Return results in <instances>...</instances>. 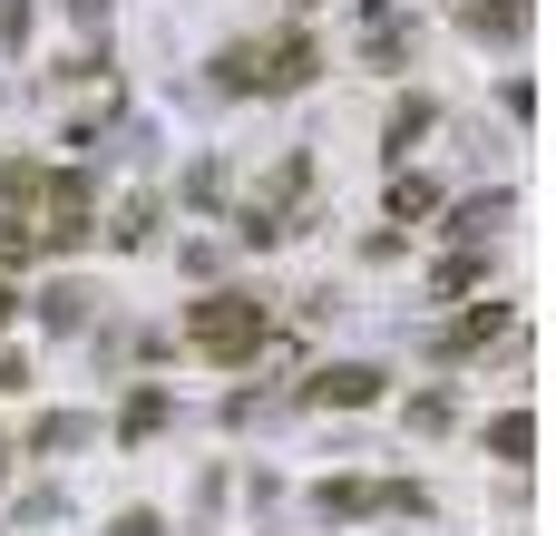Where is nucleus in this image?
Returning <instances> with one entry per match:
<instances>
[{"instance_id": "0eeeda50", "label": "nucleus", "mask_w": 556, "mask_h": 536, "mask_svg": "<svg viewBox=\"0 0 556 536\" xmlns=\"http://www.w3.org/2000/svg\"><path fill=\"white\" fill-rule=\"evenodd\" d=\"M147 430H166V391H137L127 400V439H147Z\"/></svg>"}, {"instance_id": "f03ea898", "label": "nucleus", "mask_w": 556, "mask_h": 536, "mask_svg": "<svg viewBox=\"0 0 556 536\" xmlns=\"http://www.w3.org/2000/svg\"><path fill=\"white\" fill-rule=\"evenodd\" d=\"M215 78H225V88H264V98H283V88L313 78V39H303V29H283V39H264V49L235 39V49L215 59Z\"/></svg>"}, {"instance_id": "f257e3e1", "label": "nucleus", "mask_w": 556, "mask_h": 536, "mask_svg": "<svg viewBox=\"0 0 556 536\" xmlns=\"http://www.w3.org/2000/svg\"><path fill=\"white\" fill-rule=\"evenodd\" d=\"M264 332H274V322H264V303H254V293H205V303L186 312V342H195L205 361H254V352H264Z\"/></svg>"}, {"instance_id": "39448f33", "label": "nucleus", "mask_w": 556, "mask_h": 536, "mask_svg": "<svg viewBox=\"0 0 556 536\" xmlns=\"http://www.w3.org/2000/svg\"><path fill=\"white\" fill-rule=\"evenodd\" d=\"M489 449H498V459H528V449H538V420H528V410L489 420Z\"/></svg>"}, {"instance_id": "ddd939ff", "label": "nucleus", "mask_w": 556, "mask_h": 536, "mask_svg": "<svg viewBox=\"0 0 556 536\" xmlns=\"http://www.w3.org/2000/svg\"><path fill=\"white\" fill-rule=\"evenodd\" d=\"M0 322H10V283H0Z\"/></svg>"}, {"instance_id": "6e6552de", "label": "nucleus", "mask_w": 556, "mask_h": 536, "mask_svg": "<svg viewBox=\"0 0 556 536\" xmlns=\"http://www.w3.org/2000/svg\"><path fill=\"white\" fill-rule=\"evenodd\" d=\"M498 215H508V195H479V205H459V234H489Z\"/></svg>"}, {"instance_id": "7ed1b4c3", "label": "nucleus", "mask_w": 556, "mask_h": 536, "mask_svg": "<svg viewBox=\"0 0 556 536\" xmlns=\"http://www.w3.org/2000/svg\"><path fill=\"white\" fill-rule=\"evenodd\" d=\"M313 400L362 410V400H381V371H371V361H332V371H313Z\"/></svg>"}, {"instance_id": "9b49d317", "label": "nucleus", "mask_w": 556, "mask_h": 536, "mask_svg": "<svg viewBox=\"0 0 556 536\" xmlns=\"http://www.w3.org/2000/svg\"><path fill=\"white\" fill-rule=\"evenodd\" d=\"M117 536H156V518H147V508H137V518H117Z\"/></svg>"}, {"instance_id": "9d476101", "label": "nucleus", "mask_w": 556, "mask_h": 536, "mask_svg": "<svg viewBox=\"0 0 556 536\" xmlns=\"http://www.w3.org/2000/svg\"><path fill=\"white\" fill-rule=\"evenodd\" d=\"M20 29H29V0H0V39L20 49Z\"/></svg>"}, {"instance_id": "20e7f679", "label": "nucleus", "mask_w": 556, "mask_h": 536, "mask_svg": "<svg viewBox=\"0 0 556 536\" xmlns=\"http://www.w3.org/2000/svg\"><path fill=\"white\" fill-rule=\"evenodd\" d=\"M459 29H479V39H518V29H528V0H459Z\"/></svg>"}, {"instance_id": "1a4fd4ad", "label": "nucleus", "mask_w": 556, "mask_h": 536, "mask_svg": "<svg viewBox=\"0 0 556 536\" xmlns=\"http://www.w3.org/2000/svg\"><path fill=\"white\" fill-rule=\"evenodd\" d=\"M78 439H88V420H68V410H59V420H39V449H78Z\"/></svg>"}, {"instance_id": "423d86ee", "label": "nucleus", "mask_w": 556, "mask_h": 536, "mask_svg": "<svg viewBox=\"0 0 556 536\" xmlns=\"http://www.w3.org/2000/svg\"><path fill=\"white\" fill-rule=\"evenodd\" d=\"M410 137H430V98H401L391 107V156H410Z\"/></svg>"}, {"instance_id": "f8f14e48", "label": "nucleus", "mask_w": 556, "mask_h": 536, "mask_svg": "<svg viewBox=\"0 0 556 536\" xmlns=\"http://www.w3.org/2000/svg\"><path fill=\"white\" fill-rule=\"evenodd\" d=\"M68 10H78V20H108V0H68Z\"/></svg>"}]
</instances>
